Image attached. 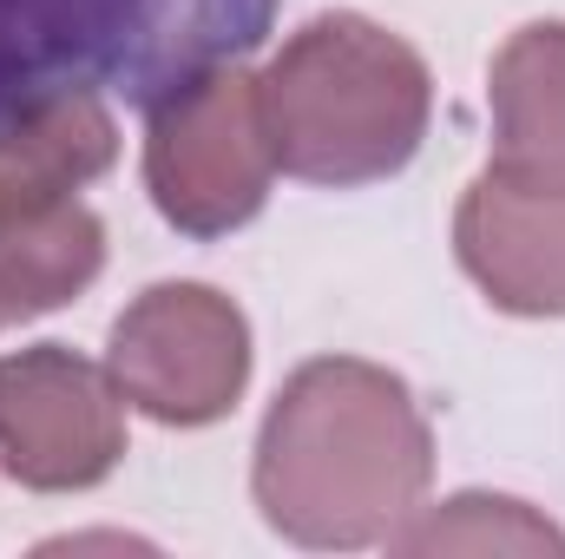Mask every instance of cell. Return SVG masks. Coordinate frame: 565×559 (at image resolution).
Listing matches in <instances>:
<instances>
[{
    "label": "cell",
    "instance_id": "cell-1",
    "mask_svg": "<svg viewBox=\"0 0 565 559\" xmlns=\"http://www.w3.org/2000/svg\"><path fill=\"white\" fill-rule=\"evenodd\" d=\"M434 428L415 389L362 356H316L277 389L257 428L250 494L289 547L362 553L388 547L427 500Z\"/></svg>",
    "mask_w": 565,
    "mask_h": 559
},
{
    "label": "cell",
    "instance_id": "cell-2",
    "mask_svg": "<svg viewBox=\"0 0 565 559\" xmlns=\"http://www.w3.org/2000/svg\"><path fill=\"white\" fill-rule=\"evenodd\" d=\"M277 171L355 191L415 165L434 119L427 60L369 13H316L257 73Z\"/></svg>",
    "mask_w": 565,
    "mask_h": 559
},
{
    "label": "cell",
    "instance_id": "cell-3",
    "mask_svg": "<svg viewBox=\"0 0 565 559\" xmlns=\"http://www.w3.org/2000/svg\"><path fill=\"white\" fill-rule=\"evenodd\" d=\"M277 145L264 86L244 66H204L145 119V191L178 238H231L270 204Z\"/></svg>",
    "mask_w": 565,
    "mask_h": 559
},
{
    "label": "cell",
    "instance_id": "cell-4",
    "mask_svg": "<svg viewBox=\"0 0 565 559\" xmlns=\"http://www.w3.org/2000/svg\"><path fill=\"white\" fill-rule=\"evenodd\" d=\"M106 376L158 428H211L250 389V323L211 283H151L113 323Z\"/></svg>",
    "mask_w": 565,
    "mask_h": 559
},
{
    "label": "cell",
    "instance_id": "cell-5",
    "mask_svg": "<svg viewBox=\"0 0 565 559\" xmlns=\"http://www.w3.org/2000/svg\"><path fill=\"white\" fill-rule=\"evenodd\" d=\"M126 461V395L66 342L0 356V467L26 494H86Z\"/></svg>",
    "mask_w": 565,
    "mask_h": 559
},
{
    "label": "cell",
    "instance_id": "cell-6",
    "mask_svg": "<svg viewBox=\"0 0 565 559\" xmlns=\"http://www.w3.org/2000/svg\"><path fill=\"white\" fill-rule=\"evenodd\" d=\"M454 257L507 316H565V184L487 165L454 211Z\"/></svg>",
    "mask_w": 565,
    "mask_h": 559
},
{
    "label": "cell",
    "instance_id": "cell-7",
    "mask_svg": "<svg viewBox=\"0 0 565 559\" xmlns=\"http://www.w3.org/2000/svg\"><path fill=\"white\" fill-rule=\"evenodd\" d=\"M119 126L93 93H46L0 119V224H26L79 204V191L113 171Z\"/></svg>",
    "mask_w": 565,
    "mask_h": 559
},
{
    "label": "cell",
    "instance_id": "cell-8",
    "mask_svg": "<svg viewBox=\"0 0 565 559\" xmlns=\"http://www.w3.org/2000/svg\"><path fill=\"white\" fill-rule=\"evenodd\" d=\"M493 113V165L565 184V20H533L507 33L487 66Z\"/></svg>",
    "mask_w": 565,
    "mask_h": 559
},
{
    "label": "cell",
    "instance_id": "cell-9",
    "mask_svg": "<svg viewBox=\"0 0 565 559\" xmlns=\"http://www.w3.org/2000/svg\"><path fill=\"white\" fill-rule=\"evenodd\" d=\"M106 271V224L86 204L0 224V329L66 309L79 289Z\"/></svg>",
    "mask_w": 565,
    "mask_h": 559
},
{
    "label": "cell",
    "instance_id": "cell-10",
    "mask_svg": "<svg viewBox=\"0 0 565 559\" xmlns=\"http://www.w3.org/2000/svg\"><path fill=\"white\" fill-rule=\"evenodd\" d=\"M395 553H565V534L513 494H454L440 507H415Z\"/></svg>",
    "mask_w": 565,
    "mask_h": 559
}]
</instances>
